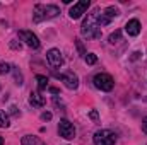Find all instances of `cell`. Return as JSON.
<instances>
[{"mask_svg":"<svg viewBox=\"0 0 147 145\" xmlns=\"http://www.w3.org/2000/svg\"><path fill=\"white\" fill-rule=\"evenodd\" d=\"M92 82H94L96 89L105 91V92H110L111 89H113V85H115V80H113V77H111L110 73H96L94 79H92Z\"/></svg>","mask_w":147,"mask_h":145,"instance_id":"277c9868","label":"cell"},{"mask_svg":"<svg viewBox=\"0 0 147 145\" xmlns=\"http://www.w3.org/2000/svg\"><path fill=\"white\" fill-rule=\"evenodd\" d=\"M142 132H144V133H147V116L142 119Z\"/></svg>","mask_w":147,"mask_h":145,"instance_id":"603a6c76","label":"cell"},{"mask_svg":"<svg viewBox=\"0 0 147 145\" xmlns=\"http://www.w3.org/2000/svg\"><path fill=\"white\" fill-rule=\"evenodd\" d=\"M89 0H80V2H77V3H74V7L69 10V15L72 17V19H80L82 17V14H86V10L89 9Z\"/></svg>","mask_w":147,"mask_h":145,"instance_id":"52a82bcc","label":"cell"},{"mask_svg":"<svg viewBox=\"0 0 147 145\" xmlns=\"http://www.w3.org/2000/svg\"><path fill=\"white\" fill-rule=\"evenodd\" d=\"M75 44H77V48H79V51H80V55H84V56H86V51H84V46H82V43H80L79 39H75Z\"/></svg>","mask_w":147,"mask_h":145,"instance_id":"44dd1931","label":"cell"},{"mask_svg":"<svg viewBox=\"0 0 147 145\" xmlns=\"http://www.w3.org/2000/svg\"><path fill=\"white\" fill-rule=\"evenodd\" d=\"M48 91H50V92H51V94H58V92H60V91H58V89H55V87H50V89H48Z\"/></svg>","mask_w":147,"mask_h":145,"instance_id":"d4e9b609","label":"cell"},{"mask_svg":"<svg viewBox=\"0 0 147 145\" xmlns=\"http://www.w3.org/2000/svg\"><path fill=\"white\" fill-rule=\"evenodd\" d=\"M0 145H3V138L2 137H0Z\"/></svg>","mask_w":147,"mask_h":145,"instance_id":"4316f807","label":"cell"},{"mask_svg":"<svg viewBox=\"0 0 147 145\" xmlns=\"http://www.w3.org/2000/svg\"><path fill=\"white\" fill-rule=\"evenodd\" d=\"M58 14H60V9H58L57 5H51V3H48V5L38 3V5H34L33 21H34V22H41V21H45V19H53V17H57Z\"/></svg>","mask_w":147,"mask_h":145,"instance_id":"7a4b0ae2","label":"cell"},{"mask_svg":"<svg viewBox=\"0 0 147 145\" xmlns=\"http://www.w3.org/2000/svg\"><path fill=\"white\" fill-rule=\"evenodd\" d=\"M58 135L62 138H65V140H72V138H75V126L65 118L60 119V123H58Z\"/></svg>","mask_w":147,"mask_h":145,"instance_id":"5b68a950","label":"cell"},{"mask_svg":"<svg viewBox=\"0 0 147 145\" xmlns=\"http://www.w3.org/2000/svg\"><path fill=\"white\" fill-rule=\"evenodd\" d=\"M120 39H121V31H115V33H111L110 38H108L110 44H115V43H118Z\"/></svg>","mask_w":147,"mask_h":145,"instance_id":"2e32d148","label":"cell"},{"mask_svg":"<svg viewBox=\"0 0 147 145\" xmlns=\"http://www.w3.org/2000/svg\"><path fill=\"white\" fill-rule=\"evenodd\" d=\"M86 63L87 65H94L96 62H98V56H96V53H86Z\"/></svg>","mask_w":147,"mask_h":145,"instance_id":"e0dca14e","label":"cell"},{"mask_svg":"<svg viewBox=\"0 0 147 145\" xmlns=\"http://www.w3.org/2000/svg\"><path fill=\"white\" fill-rule=\"evenodd\" d=\"M94 145H115L116 144V133L111 130H98L92 137Z\"/></svg>","mask_w":147,"mask_h":145,"instance_id":"3957f363","label":"cell"},{"mask_svg":"<svg viewBox=\"0 0 147 145\" xmlns=\"http://www.w3.org/2000/svg\"><path fill=\"white\" fill-rule=\"evenodd\" d=\"M10 113L16 116V114H17V108H16V106H12V108H10Z\"/></svg>","mask_w":147,"mask_h":145,"instance_id":"484cf974","label":"cell"},{"mask_svg":"<svg viewBox=\"0 0 147 145\" xmlns=\"http://www.w3.org/2000/svg\"><path fill=\"white\" fill-rule=\"evenodd\" d=\"M46 60H48V63H50L53 68H58V67L63 65V56H62L60 50H57V48L48 50V53H46Z\"/></svg>","mask_w":147,"mask_h":145,"instance_id":"8992f818","label":"cell"},{"mask_svg":"<svg viewBox=\"0 0 147 145\" xmlns=\"http://www.w3.org/2000/svg\"><path fill=\"white\" fill-rule=\"evenodd\" d=\"M21 145H43V142L38 137H34V135H26V137H22Z\"/></svg>","mask_w":147,"mask_h":145,"instance_id":"7c38bea8","label":"cell"},{"mask_svg":"<svg viewBox=\"0 0 147 145\" xmlns=\"http://www.w3.org/2000/svg\"><path fill=\"white\" fill-rule=\"evenodd\" d=\"M12 70V67L9 65V63H0V73H7Z\"/></svg>","mask_w":147,"mask_h":145,"instance_id":"ac0fdd59","label":"cell"},{"mask_svg":"<svg viewBox=\"0 0 147 145\" xmlns=\"http://www.w3.org/2000/svg\"><path fill=\"white\" fill-rule=\"evenodd\" d=\"M29 103H31L34 108H43V106L46 104L45 97H43L39 92H31V94H29Z\"/></svg>","mask_w":147,"mask_h":145,"instance_id":"8fae6325","label":"cell"},{"mask_svg":"<svg viewBox=\"0 0 147 145\" xmlns=\"http://www.w3.org/2000/svg\"><path fill=\"white\" fill-rule=\"evenodd\" d=\"M14 75H16V84H22V75H21V72H17V70H14Z\"/></svg>","mask_w":147,"mask_h":145,"instance_id":"ffe728a7","label":"cell"},{"mask_svg":"<svg viewBox=\"0 0 147 145\" xmlns=\"http://www.w3.org/2000/svg\"><path fill=\"white\" fill-rule=\"evenodd\" d=\"M140 22H139V19H130L127 24H125V31H127V34L128 36H139L140 34Z\"/></svg>","mask_w":147,"mask_h":145,"instance_id":"30bf717a","label":"cell"},{"mask_svg":"<svg viewBox=\"0 0 147 145\" xmlns=\"http://www.w3.org/2000/svg\"><path fill=\"white\" fill-rule=\"evenodd\" d=\"M89 118H91L92 121H98V119H99V114H98V111H96V109H91V111H89Z\"/></svg>","mask_w":147,"mask_h":145,"instance_id":"d6986e66","label":"cell"},{"mask_svg":"<svg viewBox=\"0 0 147 145\" xmlns=\"http://www.w3.org/2000/svg\"><path fill=\"white\" fill-rule=\"evenodd\" d=\"M10 126V121H9V116L5 114V111L0 109V128H9Z\"/></svg>","mask_w":147,"mask_h":145,"instance_id":"9a60e30c","label":"cell"},{"mask_svg":"<svg viewBox=\"0 0 147 145\" xmlns=\"http://www.w3.org/2000/svg\"><path fill=\"white\" fill-rule=\"evenodd\" d=\"M57 79H62V80L65 82L67 89L75 91V89L79 87V77H77L74 72H67V73H62V75H58V73H57Z\"/></svg>","mask_w":147,"mask_h":145,"instance_id":"9c48e42d","label":"cell"},{"mask_svg":"<svg viewBox=\"0 0 147 145\" xmlns=\"http://www.w3.org/2000/svg\"><path fill=\"white\" fill-rule=\"evenodd\" d=\"M10 46H12L14 50H21V44H17V43H14V41L10 43Z\"/></svg>","mask_w":147,"mask_h":145,"instance_id":"cb8c5ba5","label":"cell"},{"mask_svg":"<svg viewBox=\"0 0 147 145\" xmlns=\"http://www.w3.org/2000/svg\"><path fill=\"white\" fill-rule=\"evenodd\" d=\"M103 14H105V15H106V17H108V19L111 21L113 17H118V15H120V10H118L116 7H113V5H110V7H106V9L103 10Z\"/></svg>","mask_w":147,"mask_h":145,"instance_id":"4fadbf2b","label":"cell"},{"mask_svg":"<svg viewBox=\"0 0 147 145\" xmlns=\"http://www.w3.org/2000/svg\"><path fill=\"white\" fill-rule=\"evenodd\" d=\"M51 118H53L51 113H43V114H41V119H43V121H50Z\"/></svg>","mask_w":147,"mask_h":145,"instance_id":"7402d4cb","label":"cell"},{"mask_svg":"<svg viewBox=\"0 0 147 145\" xmlns=\"http://www.w3.org/2000/svg\"><path fill=\"white\" fill-rule=\"evenodd\" d=\"M36 82H38V89H39V91L48 89V79H46L45 75H36Z\"/></svg>","mask_w":147,"mask_h":145,"instance_id":"5bb4252c","label":"cell"},{"mask_svg":"<svg viewBox=\"0 0 147 145\" xmlns=\"http://www.w3.org/2000/svg\"><path fill=\"white\" fill-rule=\"evenodd\" d=\"M19 36H21V39H22L29 48H33V50H38V48H39V39H38V36L33 31H19Z\"/></svg>","mask_w":147,"mask_h":145,"instance_id":"ba28073f","label":"cell"},{"mask_svg":"<svg viewBox=\"0 0 147 145\" xmlns=\"http://www.w3.org/2000/svg\"><path fill=\"white\" fill-rule=\"evenodd\" d=\"M99 9H96V10H92L91 14H87V17H86V21L82 22V28H80V33H82V36L87 38V39H98V38H101V28H99V24H98V15H99Z\"/></svg>","mask_w":147,"mask_h":145,"instance_id":"6da1fadb","label":"cell"}]
</instances>
